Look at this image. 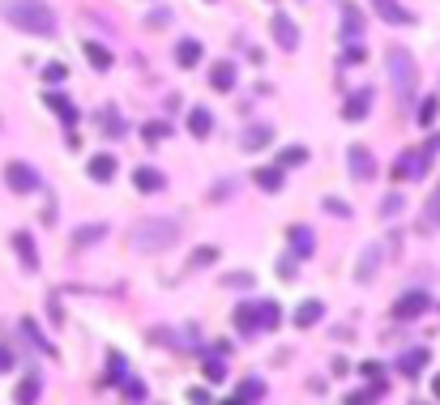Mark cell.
<instances>
[{
	"label": "cell",
	"mask_w": 440,
	"mask_h": 405,
	"mask_svg": "<svg viewBox=\"0 0 440 405\" xmlns=\"http://www.w3.org/2000/svg\"><path fill=\"white\" fill-rule=\"evenodd\" d=\"M0 17L26 35H39V39L56 35V13L47 9V0H0Z\"/></svg>",
	"instance_id": "1"
},
{
	"label": "cell",
	"mask_w": 440,
	"mask_h": 405,
	"mask_svg": "<svg viewBox=\"0 0 440 405\" xmlns=\"http://www.w3.org/2000/svg\"><path fill=\"white\" fill-rule=\"evenodd\" d=\"M385 64H389V77H394L398 103L410 107V103H414V86H419V68H414V56L406 52V47H389V52H385Z\"/></svg>",
	"instance_id": "2"
},
{
	"label": "cell",
	"mask_w": 440,
	"mask_h": 405,
	"mask_svg": "<svg viewBox=\"0 0 440 405\" xmlns=\"http://www.w3.org/2000/svg\"><path fill=\"white\" fill-rule=\"evenodd\" d=\"M180 239V226L171 222V218H145L133 226V247L137 252H163Z\"/></svg>",
	"instance_id": "3"
},
{
	"label": "cell",
	"mask_w": 440,
	"mask_h": 405,
	"mask_svg": "<svg viewBox=\"0 0 440 405\" xmlns=\"http://www.w3.org/2000/svg\"><path fill=\"white\" fill-rule=\"evenodd\" d=\"M428 162H432L428 149H406V154L394 162V180H398V184H406V180H423V175H428Z\"/></svg>",
	"instance_id": "4"
},
{
	"label": "cell",
	"mask_w": 440,
	"mask_h": 405,
	"mask_svg": "<svg viewBox=\"0 0 440 405\" xmlns=\"http://www.w3.org/2000/svg\"><path fill=\"white\" fill-rule=\"evenodd\" d=\"M347 167H351V175L363 184V180H372L376 175V158H372V149L368 145H347Z\"/></svg>",
	"instance_id": "5"
},
{
	"label": "cell",
	"mask_w": 440,
	"mask_h": 405,
	"mask_svg": "<svg viewBox=\"0 0 440 405\" xmlns=\"http://www.w3.org/2000/svg\"><path fill=\"white\" fill-rule=\"evenodd\" d=\"M5 184L13 192H35L39 188V171L26 167V162H5Z\"/></svg>",
	"instance_id": "6"
},
{
	"label": "cell",
	"mask_w": 440,
	"mask_h": 405,
	"mask_svg": "<svg viewBox=\"0 0 440 405\" xmlns=\"http://www.w3.org/2000/svg\"><path fill=\"white\" fill-rule=\"evenodd\" d=\"M428 290H406L398 303H394V320H414V316H423L428 312Z\"/></svg>",
	"instance_id": "7"
},
{
	"label": "cell",
	"mask_w": 440,
	"mask_h": 405,
	"mask_svg": "<svg viewBox=\"0 0 440 405\" xmlns=\"http://www.w3.org/2000/svg\"><path fill=\"white\" fill-rule=\"evenodd\" d=\"M270 30H274V39H278L282 52H295V47H300V26H295L286 13H274V17H270Z\"/></svg>",
	"instance_id": "8"
},
{
	"label": "cell",
	"mask_w": 440,
	"mask_h": 405,
	"mask_svg": "<svg viewBox=\"0 0 440 405\" xmlns=\"http://www.w3.org/2000/svg\"><path fill=\"white\" fill-rule=\"evenodd\" d=\"M286 243H291V256H295V261H304V256H312V252H316V235H312V226H291V231H286Z\"/></svg>",
	"instance_id": "9"
},
{
	"label": "cell",
	"mask_w": 440,
	"mask_h": 405,
	"mask_svg": "<svg viewBox=\"0 0 440 405\" xmlns=\"http://www.w3.org/2000/svg\"><path fill=\"white\" fill-rule=\"evenodd\" d=\"M368 5L381 13V21H389V26H410V21H414V13L402 9L398 0H368Z\"/></svg>",
	"instance_id": "10"
},
{
	"label": "cell",
	"mask_w": 440,
	"mask_h": 405,
	"mask_svg": "<svg viewBox=\"0 0 440 405\" xmlns=\"http://www.w3.org/2000/svg\"><path fill=\"white\" fill-rule=\"evenodd\" d=\"M270 141H274V129H270V124H248V129L239 133V149H248V154L265 149Z\"/></svg>",
	"instance_id": "11"
},
{
	"label": "cell",
	"mask_w": 440,
	"mask_h": 405,
	"mask_svg": "<svg viewBox=\"0 0 440 405\" xmlns=\"http://www.w3.org/2000/svg\"><path fill=\"white\" fill-rule=\"evenodd\" d=\"M368 111H372V90H355L347 103H342V120H351V124H359Z\"/></svg>",
	"instance_id": "12"
},
{
	"label": "cell",
	"mask_w": 440,
	"mask_h": 405,
	"mask_svg": "<svg viewBox=\"0 0 440 405\" xmlns=\"http://www.w3.org/2000/svg\"><path fill=\"white\" fill-rule=\"evenodd\" d=\"M376 269H381V243H368L363 256H359V265H355V282H372Z\"/></svg>",
	"instance_id": "13"
},
{
	"label": "cell",
	"mask_w": 440,
	"mask_h": 405,
	"mask_svg": "<svg viewBox=\"0 0 440 405\" xmlns=\"http://www.w3.org/2000/svg\"><path fill=\"white\" fill-rule=\"evenodd\" d=\"M342 39H351V43H359L363 39V13H359V5H342Z\"/></svg>",
	"instance_id": "14"
},
{
	"label": "cell",
	"mask_w": 440,
	"mask_h": 405,
	"mask_svg": "<svg viewBox=\"0 0 440 405\" xmlns=\"http://www.w3.org/2000/svg\"><path fill=\"white\" fill-rule=\"evenodd\" d=\"M133 184H137V192H163L167 188V175L158 167H137L133 171Z\"/></svg>",
	"instance_id": "15"
},
{
	"label": "cell",
	"mask_w": 440,
	"mask_h": 405,
	"mask_svg": "<svg viewBox=\"0 0 440 405\" xmlns=\"http://www.w3.org/2000/svg\"><path fill=\"white\" fill-rule=\"evenodd\" d=\"M13 247H17V261H21V269H26V273H35V269H39V252H35V239H30L26 231H17V235H13Z\"/></svg>",
	"instance_id": "16"
},
{
	"label": "cell",
	"mask_w": 440,
	"mask_h": 405,
	"mask_svg": "<svg viewBox=\"0 0 440 405\" xmlns=\"http://www.w3.org/2000/svg\"><path fill=\"white\" fill-rule=\"evenodd\" d=\"M188 133L197 137V141H205V137L214 133V115H210V107H192V111H188Z\"/></svg>",
	"instance_id": "17"
},
{
	"label": "cell",
	"mask_w": 440,
	"mask_h": 405,
	"mask_svg": "<svg viewBox=\"0 0 440 405\" xmlns=\"http://www.w3.org/2000/svg\"><path fill=\"white\" fill-rule=\"evenodd\" d=\"M86 171H90V180H94V184H107V180H111V175L120 171V162H116L111 154H94Z\"/></svg>",
	"instance_id": "18"
},
{
	"label": "cell",
	"mask_w": 440,
	"mask_h": 405,
	"mask_svg": "<svg viewBox=\"0 0 440 405\" xmlns=\"http://www.w3.org/2000/svg\"><path fill=\"white\" fill-rule=\"evenodd\" d=\"M428 359H432V350H423V346H414V350H406V354H402V363H398V371H402V375H419V371L428 367Z\"/></svg>",
	"instance_id": "19"
},
{
	"label": "cell",
	"mask_w": 440,
	"mask_h": 405,
	"mask_svg": "<svg viewBox=\"0 0 440 405\" xmlns=\"http://www.w3.org/2000/svg\"><path fill=\"white\" fill-rule=\"evenodd\" d=\"M176 64L180 68H197L201 64V43L197 39H180L176 43Z\"/></svg>",
	"instance_id": "20"
},
{
	"label": "cell",
	"mask_w": 440,
	"mask_h": 405,
	"mask_svg": "<svg viewBox=\"0 0 440 405\" xmlns=\"http://www.w3.org/2000/svg\"><path fill=\"white\" fill-rule=\"evenodd\" d=\"M210 86L227 94V90L235 86V64H231V60H218V64L210 68Z\"/></svg>",
	"instance_id": "21"
},
{
	"label": "cell",
	"mask_w": 440,
	"mask_h": 405,
	"mask_svg": "<svg viewBox=\"0 0 440 405\" xmlns=\"http://www.w3.org/2000/svg\"><path fill=\"white\" fill-rule=\"evenodd\" d=\"M321 316H325V303L321 299H308V303H300V308H295V324L300 328H312Z\"/></svg>",
	"instance_id": "22"
},
{
	"label": "cell",
	"mask_w": 440,
	"mask_h": 405,
	"mask_svg": "<svg viewBox=\"0 0 440 405\" xmlns=\"http://www.w3.org/2000/svg\"><path fill=\"white\" fill-rule=\"evenodd\" d=\"M436 226H440V188L428 196V205H423V218H419V231H423V235H432Z\"/></svg>",
	"instance_id": "23"
},
{
	"label": "cell",
	"mask_w": 440,
	"mask_h": 405,
	"mask_svg": "<svg viewBox=\"0 0 440 405\" xmlns=\"http://www.w3.org/2000/svg\"><path fill=\"white\" fill-rule=\"evenodd\" d=\"M39 393H43V379H39V375H26V379L17 384L13 401H17V405H35V401H39Z\"/></svg>",
	"instance_id": "24"
},
{
	"label": "cell",
	"mask_w": 440,
	"mask_h": 405,
	"mask_svg": "<svg viewBox=\"0 0 440 405\" xmlns=\"http://www.w3.org/2000/svg\"><path fill=\"white\" fill-rule=\"evenodd\" d=\"M43 103H47V107H52V111H56V115H60L64 124H77V107H73V103H68V98H64V94H56V90H52V94H47V98H43Z\"/></svg>",
	"instance_id": "25"
},
{
	"label": "cell",
	"mask_w": 440,
	"mask_h": 405,
	"mask_svg": "<svg viewBox=\"0 0 440 405\" xmlns=\"http://www.w3.org/2000/svg\"><path fill=\"white\" fill-rule=\"evenodd\" d=\"M86 60H90V68H99V73H107L111 68V52H107V47L103 43H86Z\"/></svg>",
	"instance_id": "26"
},
{
	"label": "cell",
	"mask_w": 440,
	"mask_h": 405,
	"mask_svg": "<svg viewBox=\"0 0 440 405\" xmlns=\"http://www.w3.org/2000/svg\"><path fill=\"white\" fill-rule=\"evenodd\" d=\"M235 328L244 337H253L257 328H261V316H257V308H235Z\"/></svg>",
	"instance_id": "27"
},
{
	"label": "cell",
	"mask_w": 440,
	"mask_h": 405,
	"mask_svg": "<svg viewBox=\"0 0 440 405\" xmlns=\"http://www.w3.org/2000/svg\"><path fill=\"white\" fill-rule=\"evenodd\" d=\"M99 239H107V226H77V231H73V247H90Z\"/></svg>",
	"instance_id": "28"
},
{
	"label": "cell",
	"mask_w": 440,
	"mask_h": 405,
	"mask_svg": "<svg viewBox=\"0 0 440 405\" xmlns=\"http://www.w3.org/2000/svg\"><path fill=\"white\" fill-rule=\"evenodd\" d=\"M253 180H257V188H265V192H278V188H282V167H261Z\"/></svg>",
	"instance_id": "29"
},
{
	"label": "cell",
	"mask_w": 440,
	"mask_h": 405,
	"mask_svg": "<svg viewBox=\"0 0 440 405\" xmlns=\"http://www.w3.org/2000/svg\"><path fill=\"white\" fill-rule=\"evenodd\" d=\"M308 162V145H286L282 154H278V167L286 171V167H304Z\"/></svg>",
	"instance_id": "30"
},
{
	"label": "cell",
	"mask_w": 440,
	"mask_h": 405,
	"mask_svg": "<svg viewBox=\"0 0 440 405\" xmlns=\"http://www.w3.org/2000/svg\"><path fill=\"white\" fill-rule=\"evenodd\" d=\"M257 316H261V328H278L282 308H278V303H257Z\"/></svg>",
	"instance_id": "31"
},
{
	"label": "cell",
	"mask_w": 440,
	"mask_h": 405,
	"mask_svg": "<svg viewBox=\"0 0 440 405\" xmlns=\"http://www.w3.org/2000/svg\"><path fill=\"white\" fill-rule=\"evenodd\" d=\"M436 115H440V98H423V103H419V115H414V120H419L423 129H432Z\"/></svg>",
	"instance_id": "32"
},
{
	"label": "cell",
	"mask_w": 440,
	"mask_h": 405,
	"mask_svg": "<svg viewBox=\"0 0 440 405\" xmlns=\"http://www.w3.org/2000/svg\"><path fill=\"white\" fill-rule=\"evenodd\" d=\"M406 209V200H402V192H389L385 200H381V218H398Z\"/></svg>",
	"instance_id": "33"
},
{
	"label": "cell",
	"mask_w": 440,
	"mask_h": 405,
	"mask_svg": "<svg viewBox=\"0 0 440 405\" xmlns=\"http://www.w3.org/2000/svg\"><path fill=\"white\" fill-rule=\"evenodd\" d=\"M21 328H26V337H30V341H39V350H43V354H52V359H56V346H52V341H47V337L39 333V324H35V320H26Z\"/></svg>",
	"instance_id": "34"
},
{
	"label": "cell",
	"mask_w": 440,
	"mask_h": 405,
	"mask_svg": "<svg viewBox=\"0 0 440 405\" xmlns=\"http://www.w3.org/2000/svg\"><path fill=\"white\" fill-rule=\"evenodd\" d=\"M381 393H385V384H372V388H363V393H351V397H347V405H372Z\"/></svg>",
	"instance_id": "35"
},
{
	"label": "cell",
	"mask_w": 440,
	"mask_h": 405,
	"mask_svg": "<svg viewBox=\"0 0 440 405\" xmlns=\"http://www.w3.org/2000/svg\"><path fill=\"white\" fill-rule=\"evenodd\" d=\"M99 129L111 133V137H120V133H125V120H120L116 111H103V115H99Z\"/></svg>",
	"instance_id": "36"
},
{
	"label": "cell",
	"mask_w": 440,
	"mask_h": 405,
	"mask_svg": "<svg viewBox=\"0 0 440 405\" xmlns=\"http://www.w3.org/2000/svg\"><path fill=\"white\" fill-rule=\"evenodd\" d=\"M167 21H171V9H150V13H145V26H150V30H163Z\"/></svg>",
	"instance_id": "37"
},
{
	"label": "cell",
	"mask_w": 440,
	"mask_h": 405,
	"mask_svg": "<svg viewBox=\"0 0 440 405\" xmlns=\"http://www.w3.org/2000/svg\"><path fill=\"white\" fill-rule=\"evenodd\" d=\"M64 77H68V68H64V64H47V68H43V82H47V86H60Z\"/></svg>",
	"instance_id": "38"
},
{
	"label": "cell",
	"mask_w": 440,
	"mask_h": 405,
	"mask_svg": "<svg viewBox=\"0 0 440 405\" xmlns=\"http://www.w3.org/2000/svg\"><path fill=\"white\" fill-rule=\"evenodd\" d=\"M325 209L333 218H351V205H347V200H338V196H325Z\"/></svg>",
	"instance_id": "39"
},
{
	"label": "cell",
	"mask_w": 440,
	"mask_h": 405,
	"mask_svg": "<svg viewBox=\"0 0 440 405\" xmlns=\"http://www.w3.org/2000/svg\"><path fill=\"white\" fill-rule=\"evenodd\" d=\"M141 137L145 141H163L167 137V124H141Z\"/></svg>",
	"instance_id": "40"
},
{
	"label": "cell",
	"mask_w": 440,
	"mask_h": 405,
	"mask_svg": "<svg viewBox=\"0 0 440 405\" xmlns=\"http://www.w3.org/2000/svg\"><path fill=\"white\" fill-rule=\"evenodd\" d=\"M125 384H129V388H125V397H129L133 405H141V401H145V384H137V379H125Z\"/></svg>",
	"instance_id": "41"
},
{
	"label": "cell",
	"mask_w": 440,
	"mask_h": 405,
	"mask_svg": "<svg viewBox=\"0 0 440 405\" xmlns=\"http://www.w3.org/2000/svg\"><path fill=\"white\" fill-rule=\"evenodd\" d=\"M223 371H227V367H223V354L205 359V375H210V379H223Z\"/></svg>",
	"instance_id": "42"
},
{
	"label": "cell",
	"mask_w": 440,
	"mask_h": 405,
	"mask_svg": "<svg viewBox=\"0 0 440 405\" xmlns=\"http://www.w3.org/2000/svg\"><path fill=\"white\" fill-rule=\"evenodd\" d=\"M214 261H218V247H201L197 256H192V269H197V265H214Z\"/></svg>",
	"instance_id": "43"
},
{
	"label": "cell",
	"mask_w": 440,
	"mask_h": 405,
	"mask_svg": "<svg viewBox=\"0 0 440 405\" xmlns=\"http://www.w3.org/2000/svg\"><path fill=\"white\" fill-rule=\"evenodd\" d=\"M363 375H368L372 384H385V367L381 363H363Z\"/></svg>",
	"instance_id": "44"
},
{
	"label": "cell",
	"mask_w": 440,
	"mask_h": 405,
	"mask_svg": "<svg viewBox=\"0 0 440 405\" xmlns=\"http://www.w3.org/2000/svg\"><path fill=\"white\" fill-rule=\"evenodd\" d=\"M227 286H244V290H248L253 286V273H227Z\"/></svg>",
	"instance_id": "45"
},
{
	"label": "cell",
	"mask_w": 440,
	"mask_h": 405,
	"mask_svg": "<svg viewBox=\"0 0 440 405\" xmlns=\"http://www.w3.org/2000/svg\"><path fill=\"white\" fill-rule=\"evenodd\" d=\"M47 312H52V324H64V312H60V299L56 294L47 299Z\"/></svg>",
	"instance_id": "46"
},
{
	"label": "cell",
	"mask_w": 440,
	"mask_h": 405,
	"mask_svg": "<svg viewBox=\"0 0 440 405\" xmlns=\"http://www.w3.org/2000/svg\"><path fill=\"white\" fill-rule=\"evenodd\" d=\"M239 397H261V379H244V388H239Z\"/></svg>",
	"instance_id": "47"
},
{
	"label": "cell",
	"mask_w": 440,
	"mask_h": 405,
	"mask_svg": "<svg viewBox=\"0 0 440 405\" xmlns=\"http://www.w3.org/2000/svg\"><path fill=\"white\" fill-rule=\"evenodd\" d=\"M9 367H13V354H9V350H5V346H0V375H5V371H9Z\"/></svg>",
	"instance_id": "48"
},
{
	"label": "cell",
	"mask_w": 440,
	"mask_h": 405,
	"mask_svg": "<svg viewBox=\"0 0 440 405\" xmlns=\"http://www.w3.org/2000/svg\"><path fill=\"white\" fill-rule=\"evenodd\" d=\"M188 401H192V405H210V393H201V388H192V393H188Z\"/></svg>",
	"instance_id": "49"
},
{
	"label": "cell",
	"mask_w": 440,
	"mask_h": 405,
	"mask_svg": "<svg viewBox=\"0 0 440 405\" xmlns=\"http://www.w3.org/2000/svg\"><path fill=\"white\" fill-rule=\"evenodd\" d=\"M278 273H286V277L295 273V256H286V261H278Z\"/></svg>",
	"instance_id": "50"
},
{
	"label": "cell",
	"mask_w": 440,
	"mask_h": 405,
	"mask_svg": "<svg viewBox=\"0 0 440 405\" xmlns=\"http://www.w3.org/2000/svg\"><path fill=\"white\" fill-rule=\"evenodd\" d=\"M432 397H436V401H440V375H436V379H432Z\"/></svg>",
	"instance_id": "51"
},
{
	"label": "cell",
	"mask_w": 440,
	"mask_h": 405,
	"mask_svg": "<svg viewBox=\"0 0 440 405\" xmlns=\"http://www.w3.org/2000/svg\"><path fill=\"white\" fill-rule=\"evenodd\" d=\"M223 405H244V397H239V401H223Z\"/></svg>",
	"instance_id": "52"
},
{
	"label": "cell",
	"mask_w": 440,
	"mask_h": 405,
	"mask_svg": "<svg viewBox=\"0 0 440 405\" xmlns=\"http://www.w3.org/2000/svg\"><path fill=\"white\" fill-rule=\"evenodd\" d=\"M410 405H428V401H410Z\"/></svg>",
	"instance_id": "53"
}]
</instances>
